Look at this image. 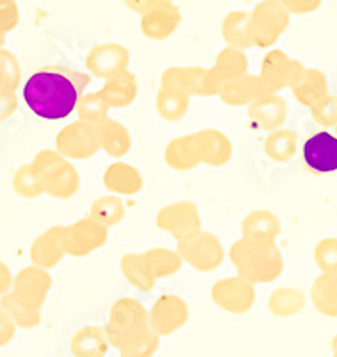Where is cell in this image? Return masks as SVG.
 <instances>
[{"mask_svg": "<svg viewBox=\"0 0 337 357\" xmlns=\"http://www.w3.org/2000/svg\"><path fill=\"white\" fill-rule=\"evenodd\" d=\"M88 77L65 66H45L27 79L24 100L38 116L63 120L77 107Z\"/></svg>", "mask_w": 337, "mask_h": 357, "instance_id": "6da1fadb", "label": "cell"}, {"mask_svg": "<svg viewBox=\"0 0 337 357\" xmlns=\"http://www.w3.org/2000/svg\"><path fill=\"white\" fill-rule=\"evenodd\" d=\"M304 161L316 174H330L337 168L336 136L327 130L313 134L304 143Z\"/></svg>", "mask_w": 337, "mask_h": 357, "instance_id": "7a4b0ae2", "label": "cell"}, {"mask_svg": "<svg viewBox=\"0 0 337 357\" xmlns=\"http://www.w3.org/2000/svg\"><path fill=\"white\" fill-rule=\"evenodd\" d=\"M187 320V311L182 302L161 301L152 312V331L157 336H166L179 327H182Z\"/></svg>", "mask_w": 337, "mask_h": 357, "instance_id": "3957f363", "label": "cell"}, {"mask_svg": "<svg viewBox=\"0 0 337 357\" xmlns=\"http://www.w3.org/2000/svg\"><path fill=\"white\" fill-rule=\"evenodd\" d=\"M177 22H179V11L168 0H150V4L145 8L143 25L150 34L170 33Z\"/></svg>", "mask_w": 337, "mask_h": 357, "instance_id": "277c9868", "label": "cell"}, {"mask_svg": "<svg viewBox=\"0 0 337 357\" xmlns=\"http://www.w3.org/2000/svg\"><path fill=\"white\" fill-rule=\"evenodd\" d=\"M107 349V336L98 327H86L79 331L72 341V352L75 357H104Z\"/></svg>", "mask_w": 337, "mask_h": 357, "instance_id": "5b68a950", "label": "cell"}, {"mask_svg": "<svg viewBox=\"0 0 337 357\" xmlns=\"http://www.w3.org/2000/svg\"><path fill=\"white\" fill-rule=\"evenodd\" d=\"M2 307L6 309V312H8V317L13 320V324L20 325V327H34L40 321V312H38V309L29 307L24 302L18 301L17 296L6 298Z\"/></svg>", "mask_w": 337, "mask_h": 357, "instance_id": "8992f818", "label": "cell"}, {"mask_svg": "<svg viewBox=\"0 0 337 357\" xmlns=\"http://www.w3.org/2000/svg\"><path fill=\"white\" fill-rule=\"evenodd\" d=\"M18 9L15 0H0V31L11 29L17 25Z\"/></svg>", "mask_w": 337, "mask_h": 357, "instance_id": "52a82bcc", "label": "cell"}, {"mask_svg": "<svg viewBox=\"0 0 337 357\" xmlns=\"http://www.w3.org/2000/svg\"><path fill=\"white\" fill-rule=\"evenodd\" d=\"M13 336H15V324L8 317V312L0 311V347H4L6 343H9L13 340Z\"/></svg>", "mask_w": 337, "mask_h": 357, "instance_id": "ba28073f", "label": "cell"}, {"mask_svg": "<svg viewBox=\"0 0 337 357\" xmlns=\"http://www.w3.org/2000/svg\"><path fill=\"white\" fill-rule=\"evenodd\" d=\"M321 0H282L284 8L291 9L295 13H305V11H313L320 6Z\"/></svg>", "mask_w": 337, "mask_h": 357, "instance_id": "9c48e42d", "label": "cell"}, {"mask_svg": "<svg viewBox=\"0 0 337 357\" xmlns=\"http://www.w3.org/2000/svg\"><path fill=\"white\" fill-rule=\"evenodd\" d=\"M127 6L134 11H145V8L150 4V0H125Z\"/></svg>", "mask_w": 337, "mask_h": 357, "instance_id": "30bf717a", "label": "cell"}]
</instances>
